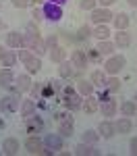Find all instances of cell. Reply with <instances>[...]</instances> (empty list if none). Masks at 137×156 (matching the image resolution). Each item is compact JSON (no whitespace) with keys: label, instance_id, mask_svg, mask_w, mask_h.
Segmentation results:
<instances>
[{"label":"cell","instance_id":"obj_1","mask_svg":"<svg viewBox=\"0 0 137 156\" xmlns=\"http://www.w3.org/2000/svg\"><path fill=\"white\" fill-rule=\"evenodd\" d=\"M42 140H44V150H42V154H48V156L60 152L62 146H64V137H62L58 131L56 133H46Z\"/></svg>","mask_w":137,"mask_h":156},{"label":"cell","instance_id":"obj_2","mask_svg":"<svg viewBox=\"0 0 137 156\" xmlns=\"http://www.w3.org/2000/svg\"><path fill=\"white\" fill-rule=\"evenodd\" d=\"M125 67H127V58H125L123 54H110L108 60L104 62V71L108 73V75H118Z\"/></svg>","mask_w":137,"mask_h":156},{"label":"cell","instance_id":"obj_3","mask_svg":"<svg viewBox=\"0 0 137 156\" xmlns=\"http://www.w3.org/2000/svg\"><path fill=\"white\" fill-rule=\"evenodd\" d=\"M21 102H23L21 92H17V94H6V96L0 100V110H2V112H17V110L21 108Z\"/></svg>","mask_w":137,"mask_h":156},{"label":"cell","instance_id":"obj_4","mask_svg":"<svg viewBox=\"0 0 137 156\" xmlns=\"http://www.w3.org/2000/svg\"><path fill=\"white\" fill-rule=\"evenodd\" d=\"M25 121V131L29 133V135H37V133L44 131V119L39 117V115H31V117H27Z\"/></svg>","mask_w":137,"mask_h":156},{"label":"cell","instance_id":"obj_5","mask_svg":"<svg viewBox=\"0 0 137 156\" xmlns=\"http://www.w3.org/2000/svg\"><path fill=\"white\" fill-rule=\"evenodd\" d=\"M112 11L110 9H106V6H102V9H94L91 11V23H96V25H102V23H108V21H112Z\"/></svg>","mask_w":137,"mask_h":156},{"label":"cell","instance_id":"obj_6","mask_svg":"<svg viewBox=\"0 0 137 156\" xmlns=\"http://www.w3.org/2000/svg\"><path fill=\"white\" fill-rule=\"evenodd\" d=\"M44 9V17L52 21V23H56V21H60L62 19V6L60 4H54V2H48L46 6H42Z\"/></svg>","mask_w":137,"mask_h":156},{"label":"cell","instance_id":"obj_7","mask_svg":"<svg viewBox=\"0 0 137 156\" xmlns=\"http://www.w3.org/2000/svg\"><path fill=\"white\" fill-rule=\"evenodd\" d=\"M25 150L29 152V154H42V150H44V140L39 137V135H29L27 140H25Z\"/></svg>","mask_w":137,"mask_h":156},{"label":"cell","instance_id":"obj_8","mask_svg":"<svg viewBox=\"0 0 137 156\" xmlns=\"http://www.w3.org/2000/svg\"><path fill=\"white\" fill-rule=\"evenodd\" d=\"M73 152L77 156H98L100 150L96 144H87V142H79V144L73 148Z\"/></svg>","mask_w":137,"mask_h":156},{"label":"cell","instance_id":"obj_9","mask_svg":"<svg viewBox=\"0 0 137 156\" xmlns=\"http://www.w3.org/2000/svg\"><path fill=\"white\" fill-rule=\"evenodd\" d=\"M71 62H73V67L77 69V71H83L87 65H89L87 52H85V50H73V54H71Z\"/></svg>","mask_w":137,"mask_h":156},{"label":"cell","instance_id":"obj_10","mask_svg":"<svg viewBox=\"0 0 137 156\" xmlns=\"http://www.w3.org/2000/svg\"><path fill=\"white\" fill-rule=\"evenodd\" d=\"M98 133L102 135V140H112V137H114V133H116V129H114V121H110V119L100 121Z\"/></svg>","mask_w":137,"mask_h":156},{"label":"cell","instance_id":"obj_11","mask_svg":"<svg viewBox=\"0 0 137 156\" xmlns=\"http://www.w3.org/2000/svg\"><path fill=\"white\" fill-rule=\"evenodd\" d=\"M4 46H6V48H12V50L23 48V34H19V31H9L6 37H4Z\"/></svg>","mask_w":137,"mask_h":156},{"label":"cell","instance_id":"obj_12","mask_svg":"<svg viewBox=\"0 0 137 156\" xmlns=\"http://www.w3.org/2000/svg\"><path fill=\"white\" fill-rule=\"evenodd\" d=\"M62 102H64V108H69V110H81V106H83V96L79 94V92H75V94H71V96L62 98Z\"/></svg>","mask_w":137,"mask_h":156},{"label":"cell","instance_id":"obj_13","mask_svg":"<svg viewBox=\"0 0 137 156\" xmlns=\"http://www.w3.org/2000/svg\"><path fill=\"white\" fill-rule=\"evenodd\" d=\"M89 81L94 83V87L104 90L106 87V81H108V73L104 71V69H96V71H91V75H89Z\"/></svg>","mask_w":137,"mask_h":156},{"label":"cell","instance_id":"obj_14","mask_svg":"<svg viewBox=\"0 0 137 156\" xmlns=\"http://www.w3.org/2000/svg\"><path fill=\"white\" fill-rule=\"evenodd\" d=\"M75 71H77V69L73 67L71 60H62V62H58V77H60V79H73Z\"/></svg>","mask_w":137,"mask_h":156},{"label":"cell","instance_id":"obj_15","mask_svg":"<svg viewBox=\"0 0 137 156\" xmlns=\"http://www.w3.org/2000/svg\"><path fill=\"white\" fill-rule=\"evenodd\" d=\"M81 110H85L87 115H94V112H98L100 110V100L94 94H89V96L83 98V106H81Z\"/></svg>","mask_w":137,"mask_h":156},{"label":"cell","instance_id":"obj_16","mask_svg":"<svg viewBox=\"0 0 137 156\" xmlns=\"http://www.w3.org/2000/svg\"><path fill=\"white\" fill-rule=\"evenodd\" d=\"M114 44H116V48H129L131 46V34L127 29H118L114 34Z\"/></svg>","mask_w":137,"mask_h":156},{"label":"cell","instance_id":"obj_17","mask_svg":"<svg viewBox=\"0 0 137 156\" xmlns=\"http://www.w3.org/2000/svg\"><path fill=\"white\" fill-rule=\"evenodd\" d=\"M100 110H102V115H104L106 119H110V117H116V110H118V106H116V102H114V100L106 98V100H102Z\"/></svg>","mask_w":137,"mask_h":156},{"label":"cell","instance_id":"obj_18","mask_svg":"<svg viewBox=\"0 0 137 156\" xmlns=\"http://www.w3.org/2000/svg\"><path fill=\"white\" fill-rule=\"evenodd\" d=\"M114 129H116V133H131L133 131V121H131V117L116 119L114 121Z\"/></svg>","mask_w":137,"mask_h":156},{"label":"cell","instance_id":"obj_19","mask_svg":"<svg viewBox=\"0 0 137 156\" xmlns=\"http://www.w3.org/2000/svg\"><path fill=\"white\" fill-rule=\"evenodd\" d=\"M96 48L100 50V54H102V56H110V54H114V50H116V44L110 42V40H98Z\"/></svg>","mask_w":137,"mask_h":156},{"label":"cell","instance_id":"obj_20","mask_svg":"<svg viewBox=\"0 0 137 156\" xmlns=\"http://www.w3.org/2000/svg\"><path fill=\"white\" fill-rule=\"evenodd\" d=\"M23 65H25V69H27V73H29V75H33V73H37L39 69H42V58H39L37 54H31Z\"/></svg>","mask_w":137,"mask_h":156},{"label":"cell","instance_id":"obj_21","mask_svg":"<svg viewBox=\"0 0 137 156\" xmlns=\"http://www.w3.org/2000/svg\"><path fill=\"white\" fill-rule=\"evenodd\" d=\"M15 73H12V69H9V67H2L0 69V87H9L11 83H15Z\"/></svg>","mask_w":137,"mask_h":156},{"label":"cell","instance_id":"obj_22","mask_svg":"<svg viewBox=\"0 0 137 156\" xmlns=\"http://www.w3.org/2000/svg\"><path fill=\"white\" fill-rule=\"evenodd\" d=\"M131 23V19H129V15L127 12H118V15H114L112 17V25H114V29L118 31V29H127Z\"/></svg>","mask_w":137,"mask_h":156},{"label":"cell","instance_id":"obj_23","mask_svg":"<svg viewBox=\"0 0 137 156\" xmlns=\"http://www.w3.org/2000/svg\"><path fill=\"white\" fill-rule=\"evenodd\" d=\"M19 140L17 137H6L4 142H2V152L4 154H17L19 152Z\"/></svg>","mask_w":137,"mask_h":156},{"label":"cell","instance_id":"obj_24","mask_svg":"<svg viewBox=\"0 0 137 156\" xmlns=\"http://www.w3.org/2000/svg\"><path fill=\"white\" fill-rule=\"evenodd\" d=\"M15 85L19 87V92H21V94L29 92V87H31V77H29V73H23V75L15 77Z\"/></svg>","mask_w":137,"mask_h":156},{"label":"cell","instance_id":"obj_25","mask_svg":"<svg viewBox=\"0 0 137 156\" xmlns=\"http://www.w3.org/2000/svg\"><path fill=\"white\" fill-rule=\"evenodd\" d=\"M19 110H21V117H23V119L31 117V115H36V100H33V98H31V100H23Z\"/></svg>","mask_w":137,"mask_h":156},{"label":"cell","instance_id":"obj_26","mask_svg":"<svg viewBox=\"0 0 137 156\" xmlns=\"http://www.w3.org/2000/svg\"><path fill=\"white\" fill-rule=\"evenodd\" d=\"M102 140V135L98 133V129H85V131L81 133V142H87V144H96Z\"/></svg>","mask_w":137,"mask_h":156},{"label":"cell","instance_id":"obj_27","mask_svg":"<svg viewBox=\"0 0 137 156\" xmlns=\"http://www.w3.org/2000/svg\"><path fill=\"white\" fill-rule=\"evenodd\" d=\"M94 83L89 81V79H79V83H77V92L81 94V96L85 98V96H89V94H94Z\"/></svg>","mask_w":137,"mask_h":156},{"label":"cell","instance_id":"obj_28","mask_svg":"<svg viewBox=\"0 0 137 156\" xmlns=\"http://www.w3.org/2000/svg\"><path fill=\"white\" fill-rule=\"evenodd\" d=\"M50 52V60L52 62H62V60H67V50L62 48V46H54Z\"/></svg>","mask_w":137,"mask_h":156},{"label":"cell","instance_id":"obj_29","mask_svg":"<svg viewBox=\"0 0 137 156\" xmlns=\"http://www.w3.org/2000/svg\"><path fill=\"white\" fill-rule=\"evenodd\" d=\"M91 36L96 37V40H108V36H110V27H108L106 23L96 25V29H91Z\"/></svg>","mask_w":137,"mask_h":156},{"label":"cell","instance_id":"obj_30","mask_svg":"<svg viewBox=\"0 0 137 156\" xmlns=\"http://www.w3.org/2000/svg\"><path fill=\"white\" fill-rule=\"evenodd\" d=\"M135 112H137V106L133 100H125L121 104V115L123 117H135Z\"/></svg>","mask_w":137,"mask_h":156},{"label":"cell","instance_id":"obj_31","mask_svg":"<svg viewBox=\"0 0 137 156\" xmlns=\"http://www.w3.org/2000/svg\"><path fill=\"white\" fill-rule=\"evenodd\" d=\"M58 133H60L64 140L73 137L75 135V123H58Z\"/></svg>","mask_w":137,"mask_h":156},{"label":"cell","instance_id":"obj_32","mask_svg":"<svg viewBox=\"0 0 137 156\" xmlns=\"http://www.w3.org/2000/svg\"><path fill=\"white\" fill-rule=\"evenodd\" d=\"M54 119H56V123H75L73 110H69V108H64V110H60V112H56Z\"/></svg>","mask_w":137,"mask_h":156},{"label":"cell","instance_id":"obj_33","mask_svg":"<svg viewBox=\"0 0 137 156\" xmlns=\"http://www.w3.org/2000/svg\"><path fill=\"white\" fill-rule=\"evenodd\" d=\"M104 90H108L110 94H116L118 90H121V79L116 77V75H110L108 77V81H106V87Z\"/></svg>","mask_w":137,"mask_h":156},{"label":"cell","instance_id":"obj_34","mask_svg":"<svg viewBox=\"0 0 137 156\" xmlns=\"http://www.w3.org/2000/svg\"><path fill=\"white\" fill-rule=\"evenodd\" d=\"M0 62H2V67H9V69L15 67V62H17V52H15V50H9V52L0 58Z\"/></svg>","mask_w":137,"mask_h":156},{"label":"cell","instance_id":"obj_35","mask_svg":"<svg viewBox=\"0 0 137 156\" xmlns=\"http://www.w3.org/2000/svg\"><path fill=\"white\" fill-rule=\"evenodd\" d=\"M87 37H91V27H89V25H81V27L77 29V40H79V42H85Z\"/></svg>","mask_w":137,"mask_h":156},{"label":"cell","instance_id":"obj_36","mask_svg":"<svg viewBox=\"0 0 137 156\" xmlns=\"http://www.w3.org/2000/svg\"><path fill=\"white\" fill-rule=\"evenodd\" d=\"M42 92H44V83H31V87H29V96L33 98V100L42 98Z\"/></svg>","mask_w":137,"mask_h":156},{"label":"cell","instance_id":"obj_37","mask_svg":"<svg viewBox=\"0 0 137 156\" xmlns=\"http://www.w3.org/2000/svg\"><path fill=\"white\" fill-rule=\"evenodd\" d=\"M96 6H98V0H79V9H81V11H89L91 12Z\"/></svg>","mask_w":137,"mask_h":156},{"label":"cell","instance_id":"obj_38","mask_svg":"<svg viewBox=\"0 0 137 156\" xmlns=\"http://www.w3.org/2000/svg\"><path fill=\"white\" fill-rule=\"evenodd\" d=\"M85 52H87L89 62H102V54H100L98 48H89V50H85Z\"/></svg>","mask_w":137,"mask_h":156},{"label":"cell","instance_id":"obj_39","mask_svg":"<svg viewBox=\"0 0 137 156\" xmlns=\"http://www.w3.org/2000/svg\"><path fill=\"white\" fill-rule=\"evenodd\" d=\"M48 83H50V87L54 90V94H60V92H62V87H64V83H62V79H60V77H58V79H50Z\"/></svg>","mask_w":137,"mask_h":156},{"label":"cell","instance_id":"obj_40","mask_svg":"<svg viewBox=\"0 0 137 156\" xmlns=\"http://www.w3.org/2000/svg\"><path fill=\"white\" fill-rule=\"evenodd\" d=\"M15 52H17V60H21V62H25V60L33 54L31 50H27V48H19V50H15Z\"/></svg>","mask_w":137,"mask_h":156},{"label":"cell","instance_id":"obj_41","mask_svg":"<svg viewBox=\"0 0 137 156\" xmlns=\"http://www.w3.org/2000/svg\"><path fill=\"white\" fill-rule=\"evenodd\" d=\"M25 34H29V36H39V29H37L36 21H29V23L25 25Z\"/></svg>","mask_w":137,"mask_h":156},{"label":"cell","instance_id":"obj_42","mask_svg":"<svg viewBox=\"0 0 137 156\" xmlns=\"http://www.w3.org/2000/svg\"><path fill=\"white\" fill-rule=\"evenodd\" d=\"M44 42H46V48H48V50H52L54 46H58V36H54V34H50V36L46 37Z\"/></svg>","mask_w":137,"mask_h":156},{"label":"cell","instance_id":"obj_43","mask_svg":"<svg viewBox=\"0 0 137 156\" xmlns=\"http://www.w3.org/2000/svg\"><path fill=\"white\" fill-rule=\"evenodd\" d=\"M31 17H33V21L36 23H39V21H44L46 17H44V9L42 6H37V9H33V12H31Z\"/></svg>","mask_w":137,"mask_h":156},{"label":"cell","instance_id":"obj_44","mask_svg":"<svg viewBox=\"0 0 137 156\" xmlns=\"http://www.w3.org/2000/svg\"><path fill=\"white\" fill-rule=\"evenodd\" d=\"M11 2H12V6H15V9H27V6L31 4L29 0H11Z\"/></svg>","mask_w":137,"mask_h":156},{"label":"cell","instance_id":"obj_45","mask_svg":"<svg viewBox=\"0 0 137 156\" xmlns=\"http://www.w3.org/2000/svg\"><path fill=\"white\" fill-rule=\"evenodd\" d=\"M129 152L133 156H137V137H131V142H129Z\"/></svg>","mask_w":137,"mask_h":156},{"label":"cell","instance_id":"obj_46","mask_svg":"<svg viewBox=\"0 0 137 156\" xmlns=\"http://www.w3.org/2000/svg\"><path fill=\"white\" fill-rule=\"evenodd\" d=\"M98 2H102V6H106V9H108V6H110V4H114L116 0H98Z\"/></svg>","mask_w":137,"mask_h":156},{"label":"cell","instance_id":"obj_47","mask_svg":"<svg viewBox=\"0 0 137 156\" xmlns=\"http://www.w3.org/2000/svg\"><path fill=\"white\" fill-rule=\"evenodd\" d=\"M6 52H9V50H6V46H2V44H0V58H2Z\"/></svg>","mask_w":137,"mask_h":156},{"label":"cell","instance_id":"obj_48","mask_svg":"<svg viewBox=\"0 0 137 156\" xmlns=\"http://www.w3.org/2000/svg\"><path fill=\"white\" fill-rule=\"evenodd\" d=\"M129 2V6H133V9H137V0H127Z\"/></svg>","mask_w":137,"mask_h":156},{"label":"cell","instance_id":"obj_49","mask_svg":"<svg viewBox=\"0 0 137 156\" xmlns=\"http://www.w3.org/2000/svg\"><path fill=\"white\" fill-rule=\"evenodd\" d=\"M29 2H31V4H42L44 0H29Z\"/></svg>","mask_w":137,"mask_h":156},{"label":"cell","instance_id":"obj_50","mask_svg":"<svg viewBox=\"0 0 137 156\" xmlns=\"http://www.w3.org/2000/svg\"><path fill=\"white\" fill-rule=\"evenodd\" d=\"M0 129H4V119L0 117Z\"/></svg>","mask_w":137,"mask_h":156},{"label":"cell","instance_id":"obj_51","mask_svg":"<svg viewBox=\"0 0 137 156\" xmlns=\"http://www.w3.org/2000/svg\"><path fill=\"white\" fill-rule=\"evenodd\" d=\"M2 25H4V21H2V17H0V31H2Z\"/></svg>","mask_w":137,"mask_h":156},{"label":"cell","instance_id":"obj_52","mask_svg":"<svg viewBox=\"0 0 137 156\" xmlns=\"http://www.w3.org/2000/svg\"><path fill=\"white\" fill-rule=\"evenodd\" d=\"M0 6H2V2H0Z\"/></svg>","mask_w":137,"mask_h":156},{"label":"cell","instance_id":"obj_53","mask_svg":"<svg viewBox=\"0 0 137 156\" xmlns=\"http://www.w3.org/2000/svg\"><path fill=\"white\" fill-rule=\"evenodd\" d=\"M135 117H137V112H135Z\"/></svg>","mask_w":137,"mask_h":156},{"label":"cell","instance_id":"obj_54","mask_svg":"<svg viewBox=\"0 0 137 156\" xmlns=\"http://www.w3.org/2000/svg\"><path fill=\"white\" fill-rule=\"evenodd\" d=\"M135 100H137V96H135Z\"/></svg>","mask_w":137,"mask_h":156}]
</instances>
